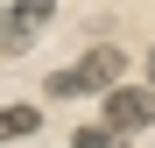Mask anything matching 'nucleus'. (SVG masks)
<instances>
[{
  "label": "nucleus",
  "instance_id": "nucleus-1",
  "mask_svg": "<svg viewBox=\"0 0 155 148\" xmlns=\"http://www.w3.org/2000/svg\"><path fill=\"white\" fill-rule=\"evenodd\" d=\"M120 71H127V57H120V42H99V49H85L71 71H49V99H78V92H106V85H120Z\"/></svg>",
  "mask_w": 155,
  "mask_h": 148
},
{
  "label": "nucleus",
  "instance_id": "nucleus-2",
  "mask_svg": "<svg viewBox=\"0 0 155 148\" xmlns=\"http://www.w3.org/2000/svg\"><path fill=\"white\" fill-rule=\"evenodd\" d=\"M99 120H106L113 134H141V127H155V92L148 85H106Z\"/></svg>",
  "mask_w": 155,
  "mask_h": 148
},
{
  "label": "nucleus",
  "instance_id": "nucleus-3",
  "mask_svg": "<svg viewBox=\"0 0 155 148\" xmlns=\"http://www.w3.org/2000/svg\"><path fill=\"white\" fill-rule=\"evenodd\" d=\"M49 21H57V0H14V7L0 14V49H7V57H21V49H28Z\"/></svg>",
  "mask_w": 155,
  "mask_h": 148
},
{
  "label": "nucleus",
  "instance_id": "nucleus-4",
  "mask_svg": "<svg viewBox=\"0 0 155 148\" xmlns=\"http://www.w3.org/2000/svg\"><path fill=\"white\" fill-rule=\"evenodd\" d=\"M35 127H42L35 106H0V141H21V134H35Z\"/></svg>",
  "mask_w": 155,
  "mask_h": 148
},
{
  "label": "nucleus",
  "instance_id": "nucleus-5",
  "mask_svg": "<svg viewBox=\"0 0 155 148\" xmlns=\"http://www.w3.org/2000/svg\"><path fill=\"white\" fill-rule=\"evenodd\" d=\"M120 141H127V134H113L106 120H99V127H78V134H71V148H120Z\"/></svg>",
  "mask_w": 155,
  "mask_h": 148
},
{
  "label": "nucleus",
  "instance_id": "nucleus-6",
  "mask_svg": "<svg viewBox=\"0 0 155 148\" xmlns=\"http://www.w3.org/2000/svg\"><path fill=\"white\" fill-rule=\"evenodd\" d=\"M148 71H155V57H148Z\"/></svg>",
  "mask_w": 155,
  "mask_h": 148
}]
</instances>
